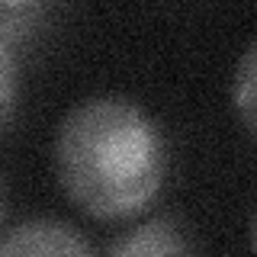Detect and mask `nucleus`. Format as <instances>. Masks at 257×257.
Wrapping results in <instances>:
<instances>
[{
	"mask_svg": "<svg viewBox=\"0 0 257 257\" xmlns=\"http://www.w3.org/2000/svg\"><path fill=\"white\" fill-rule=\"evenodd\" d=\"M61 190L93 219H128L158 196L167 145L158 122L125 96H90L58 125Z\"/></svg>",
	"mask_w": 257,
	"mask_h": 257,
	"instance_id": "obj_1",
	"label": "nucleus"
},
{
	"mask_svg": "<svg viewBox=\"0 0 257 257\" xmlns=\"http://www.w3.org/2000/svg\"><path fill=\"white\" fill-rule=\"evenodd\" d=\"M0 254H93V244L58 219H29L16 225L0 241Z\"/></svg>",
	"mask_w": 257,
	"mask_h": 257,
	"instance_id": "obj_2",
	"label": "nucleus"
},
{
	"mask_svg": "<svg viewBox=\"0 0 257 257\" xmlns=\"http://www.w3.org/2000/svg\"><path fill=\"white\" fill-rule=\"evenodd\" d=\"M109 254H190L196 251V244L183 231V225L177 219H151L139 225V228L119 235L106 247Z\"/></svg>",
	"mask_w": 257,
	"mask_h": 257,
	"instance_id": "obj_3",
	"label": "nucleus"
},
{
	"mask_svg": "<svg viewBox=\"0 0 257 257\" xmlns=\"http://www.w3.org/2000/svg\"><path fill=\"white\" fill-rule=\"evenodd\" d=\"M231 103H235V112L244 122V128L257 139V42L238 61L235 84H231Z\"/></svg>",
	"mask_w": 257,
	"mask_h": 257,
	"instance_id": "obj_4",
	"label": "nucleus"
},
{
	"mask_svg": "<svg viewBox=\"0 0 257 257\" xmlns=\"http://www.w3.org/2000/svg\"><path fill=\"white\" fill-rule=\"evenodd\" d=\"M48 0H0V26L4 39H16L20 26H29L39 13L45 10Z\"/></svg>",
	"mask_w": 257,
	"mask_h": 257,
	"instance_id": "obj_5",
	"label": "nucleus"
},
{
	"mask_svg": "<svg viewBox=\"0 0 257 257\" xmlns=\"http://www.w3.org/2000/svg\"><path fill=\"white\" fill-rule=\"evenodd\" d=\"M13 39H4V122L13 119Z\"/></svg>",
	"mask_w": 257,
	"mask_h": 257,
	"instance_id": "obj_6",
	"label": "nucleus"
},
{
	"mask_svg": "<svg viewBox=\"0 0 257 257\" xmlns=\"http://www.w3.org/2000/svg\"><path fill=\"white\" fill-rule=\"evenodd\" d=\"M251 244H254V251H257V219H254V235H251Z\"/></svg>",
	"mask_w": 257,
	"mask_h": 257,
	"instance_id": "obj_7",
	"label": "nucleus"
}]
</instances>
